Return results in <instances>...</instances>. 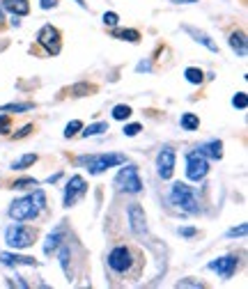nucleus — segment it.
<instances>
[{
	"mask_svg": "<svg viewBox=\"0 0 248 289\" xmlns=\"http://www.w3.org/2000/svg\"><path fill=\"white\" fill-rule=\"evenodd\" d=\"M3 7L12 12L14 16H26L30 14V3L28 0H3Z\"/></svg>",
	"mask_w": 248,
	"mask_h": 289,
	"instance_id": "17",
	"label": "nucleus"
},
{
	"mask_svg": "<svg viewBox=\"0 0 248 289\" xmlns=\"http://www.w3.org/2000/svg\"><path fill=\"white\" fill-rule=\"evenodd\" d=\"M184 30L188 32V35L193 37V39L197 41V44H202L205 48H209L211 53H218V46H216V41L211 39L209 35H205V32H200V30H195V28H191V25H184Z\"/></svg>",
	"mask_w": 248,
	"mask_h": 289,
	"instance_id": "16",
	"label": "nucleus"
},
{
	"mask_svg": "<svg viewBox=\"0 0 248 289\" xmlns=\"http://www.w3.org/2000/svg\"><path fill=\"white\" fill-rule=\"evenodd\" d=\"M32 108H35V103H30V101H26V103H5L0 108V113H26V110Z\"/></svg>",
	"mask_w": 248,
	"mask_h": 289,
	"instance_id": "25",
	"label": "nucleus"
},
{
	"mask_svg": "<svg viewBox=\"0 0 248 289\" xmlns=\"http://www.w3.org/2000/svg\"><path fill=\"white\" fill-rule=\"evenodd\" d=\"M64 237H67V220H60L58 227L53 229V232L46 237L44 241V255H51V252H55L60 246H62Z\"/></svg>",
	"mask_w": 248,
	"mask_h": 289,
	"instance_id": "13",
	"label": "nucleus"
},
{
	"mask_svg": "<svg viewBox=\"0 0 248 289\" xmlns=\"http://www.w3.org/2000/svg\"><path fill=\"white\" fill-rule=\"evenodd\" d=\"M239 266V259L234 255H225V257H218V259H211L209 264H207V269L214 271V273H218L223 280L232 278L234 271H237Z\"/></svg>",
	"mask_w": 248,
	"mask_h": 289,
	"instance_id": "12",
	"label": "nucleus"
},
{
	"mask_svg": "<svg viewBox=\"0 0 248 289\" xmlns=\"http://www.w3.org/2000/svg\"><path fill=\"white\" fill-rule=\"evenodd\" d=\"M73 3H78V5H81V7H83V9H87V3H85V0H73Z\"/></svg>",
	"mask_w": 248,
	"mask_h": 289,
	"instance_id": "42",
	"label": "nucleus"
},
{
	"mask_svg": "<svg viewBox=\"0 0 248 289\" xmlns=\"http://www.w3.org/2000/svg\"><path fill=\"white\" fill-rule=\"evenodd\" d=\"M177 287H205L200 280H179Z\"/></svg>",
	"mask_w": 248,
	"mask_h": 289,
	"instance_id": "35",
	"label": "nucleus"
},
{
	"mask_svg": "<svg viewBox=\"0 0 248 289\" xmlns=\"http://www.w3.org/2000/svg\"><path fill=\"white\" fill-rule=\"evenodd\" d=\"M37 239V232L28 225H21L16 220L14 225H9L5 229V241H7L9 248H16V250H23V248H30Z\"/></svg>",
	"mask_w": 248,
	"mask_h": 289,
	"instance_id": "3",
	"label": "nucleus"
},
{
	"mask_svg": "<svg viewBox=\"0 0 248 289\" xmlns=\"http://www.w3.org/2000/svg\"><path fill=\"white\" fill-rule=\"evenodd\" d=\"M58 5V0H39V7L41 9H53Z\"/></svg>",
	"mask_w": 248,
	"mask_h": 289,
	"instance_id": "37",
	"label": "nucleus"
},
{
	"mask_svg": "<svg viewBox=\"0 0 248 289\" xmlns=\"http://www.w3.org/2000/svg\"><path fill=\"white\" fill-rule=\"evenodd\" d=\"M175 159H177V154H175L172 147H163V149L156 154V172H159V177L163 179V181H168V179L172 177Z\"/></svg>",
	"mask_w": 248,
	"mask_h": 289,
	"instance_id": "9",
	"label": "nucleus"
},
{
	"mask_svg": "<svg viewBox=\"0 0 248 289\" xmlns=\"http://www.w3.org/2000/svg\"><path fill=\"white\" fill-rule=\"evenodd\" d=\"M232 106H234V108H239V110H246V106H248L246 92H237V94L232 96Z\"/></svg>",
	"mask_w": 248,
	"mask_h": 289,
	"instance_id": "30",
	"label": "nucleus"
},
{
	"mask_svg": "<svg viewBox=\"0 0 248 289\" xmlns=\"http://www.w3.org/2000/svg\"><path fill=\"white\" fill-rule=\"evenodd\" d=\"M87 193V183H85V179L81 177V174H73L71 179L67 181V186H64V197H62V204L67 206H73L78 200H81L83 195Z\"/></svg>",
	"mask_w": 248,
	"mask_h": 289,
	"instance_id": "8",
	"label": "nucleus"
},
{
	"mask_svg": "<svg viewBox=\"0 0 248 289\" xmlns=\"http://www.w3.org/2000/svg\"><path fill=\"white\" fill-rule=\"evenodd\" d=\"M78 163L85 165V170L90 174H101L106 172L108 168H117V165L127 163V156L124 154H85L78 156Z\"/></svg>",
	"mask_w": 248,
	"mask_h": 289,
	"instance_id": "1",
	"label": "nucleus"
},
{
	"mask_svg": "<svg viewBox=\"0 0 248 289\" xmlns=\"http://www.w3.org/2000/svg\"><path fill=\"white\" fill-rule=\"evenodd\" d=\"M0 264L5 266H37L35 257H28V255H16V252H0Z\"/></svg>",
	"mask_w": 248,
	"mask_h": 289,
	"instance_id": "14",
	"label": "nucleus"
},
{
	"mask_svg": "<svg viewBox=\"0 0 248 289\" xmlns=\"http://www.w3.org/2000/svg\"><path fill=\"white\" fill-rule=\"evenodd\" d=\"M60 177H62V172H55V174H51V177L46 179V181H48V183H55V181H58Z\"/></svg>",
	"mask_w": 248,
	"mask_h": 289,
	"instance_id": "40",
	"label": "nucleus"
},
{
	"mask_svg": "<svg viewBox=\"0 0 248 289\" xmlns=\"http://www.w3.org/2000/svg\"><path fill=\"white\" fill-rule=\"evenodd\" d=\"M184 78H186L191 85H200V83L205 81V73H202V69H197V67H186L184 69Z\"/></svg>",
	"mask_w": 248,
	"mask_h": 289,
	"instance_id": "21",
	"label": "nucleus"
},
{
	"mask_svg": "<svg viewBox=\"0 0 248 289\" xmlns=\"http://www.w3.org/2000/svg\"><path fill=\"white\" fill-rule=\"evenodd\" d=\"M5 21V16H3V9H0V23H3Z\"/></svg>",
	"mask_w": 248,
	"mask_h": 289,
	"instance_id": "43",
	"label": "nucleus"
},
{
	"mask_svg": "<svg viewBox=\"0 0 248 289\" xmlns=\"http://www.w3.org/2000/svg\"><path fill=\"white\" fill-rule=\"evenodd\" d=\"M108 266L115 273H127L131 269V250L127 246H117L110 250L108 255Z\"/></svg>",
	"mask_w": 248,
	"mask_h": 289,
	"instance_id": "10",
	"label": "nucleus"
},
{
	"mask_svg": "<svg viewBox=\"0 0 248 289\" xmlns=\"http://www.w3.org/2000/svg\"><path fill=\"white\" fill-rule=\"evenodd\" d=\"M115 188L117 191H124V193H140L142 191V179L138 174V168L136 165H124L117 174H115Z\"/></svg>",
	"mask_w": 248,
	"mask_h": 289,
	"instance_id": "4",
	"label": "nucleus"
},
{
	"mask_svg": "<svg viewBox=\"0 0 248 289\" xmlns=\"http://www.w3.org/2000/svg\"><path fill=\"white\" fill-rule=\"evenodd\" d=\"M177 234H179V237H195L197 229H195V227H179Z\"/></svg>",
	"mask_w": 248,
	"mask_h": 289,
	"instance_id": "36",
	"label": "nucleus"
},
{
	"mask_svg": "<svg viewBox=\"0 0 248 289\" xmlns=\"http://www.w3.org/2000/svg\"><path fill=\"white\" fill-rule=\"evenodd\" d=\"M101 21H104V25H108V28H115L119 23V16L115 12H106L104 16H101Z\"/></svg>",
	"mask_w": 248,
	"mask_h": 289,
	"instance_id": "32",
	"label": "nucleus"
},
{
	"mask_svg": "<svg viewBox=\"0 0 248 289\" xmlns=\"http://www.w3.org/2000/svg\"><path fill=\"white\" fill-rule=\"evenodd\" d=\"M14 188H32V186H39V181H37V179H32V177H23V179H16V181L12 183Z\"/></svg>",
	"mask_w": 248,
	"mask_h": 289,
	"instance_id": "29",
	"label": "nucleus"
},
{
	"mask_svg": "<svg viewBox=\"0 0 248 289\" xmlns=\"http://www.w3.org/2000/svg\"><path fill=\"white\" fill-rule=\"evenodd\" d=\"M131 113H133V110L129 108L127 103H117V106L113 108V119H117V122H124V119L131 117Z\"/></svg>",
	"mask_w": 248,
	"mask_h": 289,
	"instance_id": "26",
	"label": "nucleus"
},
{
	"mask_svg": "<svg viewBox=\"0 0 248 289\" xmlns=\"http://www.w3.org/2000/svg\"><path fill=\"white\" fill-rule=\"evenodd\" d=\"M9 131H12V122H9V115L3 113V115H0V133H3V136H9Z\"/></svg>",
	"mask_w": 248,
	"mask_h": 289,
	"instance_id": "33",
	"label": "nucleus"
},
{
	"mask_svg": "<svg viewBox=\"0 0 248 289\" xmlns=\"http://www.w3.org/2000/svg\"><path fill=\"white\" fill-rule=\"evenodd\" d=\"M179 124H182L184 131H195V128L200 126V119H197L195 113H184L182 117H179Z\"/></svg>",
	"mask_w": 248,
	"mask_h": 289,
	"instance_id": "19",
	"label": "nucleus"
},
{
	"mask_svg": "<svg viewBox=\"0 0 248 289\" xmlns=\"http://www.w3.org/2000/svg\"><path fill=\"white\" fill-rule=\"evenodd\" d=\"M30 131H32V126H30V124H28V126H23L21 131H18V133H16V136H14V138H23V136H28V133H30Z\"/></svg>",
	"mask_w": 248,
	"mask_h": 289,
	"instance_id": "39",
	"label": "nucleus"
},
{
	"mask_svg": "<svg viewBox=\"0 0 248 289\" xmlns=\"http://www.w3.org/2000/svg\"><path fill=\"white\" fill-rule=\"evenodd\" d=\"M246 232H248V225H246V223H241L239 227L228 229V237H246Z\"/></svg>",
	"mask_w": 248,
	"mask_h": 289,
	"instance_id": "34",
	"label": "nucleus"
},
{
	"mask_svg": "<svg viewBox=\"0 0 248 289\" xmlns=\"http://www.w3.org/2000/svg\"><path fill=\"white\" fill-rule=\"evenodd\" d=\"M30 200H32V206L37 209V214L46 209V193L41 188H35V193H30Z\"/></svg>",
	"mask_w": 248,
	"mask_h": 289,
	"instance_id": "23",
	"label": "nucleus"
},
{
	"mask_svg": "<svg viewBox=\"0 0 248 289\" xmlns=\"http://www.w3.org/2000/svg\"><path fill=\"white\" fill-rule=\"evenodd\" d=\"M37 44L44 46V50L48 55H58L60 48H62V41H60V30L53 28L51 23L41 25V30L37 32Z\"/></svg>",
	"mask_w": 248,
	"mask_h": 289,
	"instance_id": "6",
	"label": "nucleus"
},
{
	"mask_svg": "<svg viewBox=\"0 0 248 289\" xmlns=\"http://www.w3.org/2000/svg\"><path fill=\"white\" fill-rule=\"evenodd\" d=\"M175 5H193V3H197V0H172Z\"/></svg>",
	"mask_w": 248,
	"mask_h": 289,
	"instance_id": "41",
	"label": "nucleus"
},
{
	"mask_svg": "<svg viewBox=\"0 0 248 289\" xmlns=\"http://www.w3.org/2000/svg\"><path fill=\"white\" fill-rule=\"evenodd\" d=\"M113 37L124 39V41H131V44H138V41H140V32L131 30V28H127V30H113Z\"/></svg>",
	"mask_w": 248,
	"mask_h": 289,
	"instance_id": "22",
	"label": "nucleus"
},
{
	"mask_svg": "<svg viewBox=\"0 0 248 289\" xmlns=\"http://www.w3.org/2000/svg\"><path fill=\"white\" fill-rule=\"evenodd\" d=\"M197 149H200L202 154H205L207 159H211V161H220V159H223V142L216 140V138H211V140L202 142Z\"/></svg>",
	"mask_w": 248,
	"mask_h": 289,
	"instance_id": "15",
	"label": "nucleus"
},
{
	"mask_svg": "<svg viewBox=\"0 0 248 289\" xmlns=\"http://www.w3.org/2000/svg\"><path fill=\"white\" fill-rule=\"evenodd\" d=\"M142 131V126L138 122H133V124H124V128H122V133L127 138H133V136H138V133Z\"/></svg>",
	"mask_w": 248,
	"mask_h": 289,
	"instance_id": "31",
	"label": "nucleus"
},
{
	"mask_svg": "<svg viewBox=\"0 0 248 289\" xmlns=\"http://www.w3.org/2000/svg\"><path fill=\"white\" fill-rule=\"evenodd\" d=\"M104 131H108V122H96V124H90V126L81 128V136L92 138V136H101Z\"/></svg>",
	"mask_w": 248,
	"mask_h": 289,
	"instance_id": "20",
	"label": "nucleus"
},
{
	"mask_svg": "<svg viewBox=\"0 0 248 289\" xmlns=\"http://www.w3.org/2000/svg\"><path fill=\"white\" fill-rule=\"evenodd\" d=\"M230 46H232V50L239 55V58H246V32L241 30H234L232 35H230Z\"/></svg>",
	"mask_w": 248,
	"mask_h": 289,
	"instance_id": "18",
	"label": "nucleus"
},
{
	"mask_svg": "<svg viewBox=\"0 0 248 289\" xmlns=\"http://www.w3.org/2000/svg\"><path fill=\"white\" fill-rule=\"evenodd\" d=\"M60 266L71 280V273H69V246H60Z\"/></svg>",
	"mask_w": 248,
	"mask_h": 289,
	"instance_id": "28",
	"label": "nucleus"
},
{
	"mask_svg": "<svg viewBox=\"0 0 248 289\" xmlns=\"http://www.w3.org/2000/svg\"><path fill=\"white\" fill-rule=\"evenodd\" d=\"M209 172V159L200 149H193L186 154V177L191 181H202Z\"/></svg>",
	"mask_w": 248,
	"mask_h": 289,
	"instance_id": "5",
	"label": "nucleus"
},
{
	"mask_svg": "<svg viewBox=\"0 0 248 289\" xmlns=\"http://www.w3.org/2000/svg\"><path fill=\"white\" fill-rule=\"evenodd\" d=\"M35 163H37V154H23L21 159L12 163V170H26V168H30V165H35Z\"/></svg>",
	"mask_w": 248,
	"mask_h": 289,
	"instance_id": "24",
	"label": "nucleus"
},
{
	"mask_svg": "<svg viewBox=\"0 0 248 289\" xmlns=\"http://www.w3.org/2000/svg\"><path fill=\"white\" fill-rule=\"evenodd\" d=\"M81 128H83V122H81V119H71V122L64 126V138H73L76 133H81Z\"/></svg>",
	"mask_w": 248,
	"mask_h": 289,
	"instance_id": "27",
	"label": "nucleus"
},
{
	"mask_svg": "<svg viewBox=\"0 0 248 289\" xmlns=\"http://www.w3.org/2000/svg\"><path fill=\"white\" fill-rule=\"evenodd\" d=\"M150 69H152V62H150V60H147V62H140V64H138V67H136V71H150Z\"/></svg>",
	"mask_w": 248,
	"mask_h": 289,
	"instance_id": "38",
	"label": "nucleus"
},
{
	"mask_svg": "<svg viewBox=\"0 0 248 289\" xmlns=\"http://www.w3.org/2000/svg\"><path fill=\"white\" fill-rule=\"evenodd\" d=\"M7 214H9V218L18 220V223H23V220H35L37 216H39L37 214V209L32 206L30 195H23V197H18L16 202H12L9 209H7Z\"/></svg>",
	"mask_w": 248,
	"mask_h": 289,
	"instance_id": "7",
	"label": "nucleus"
},
{
	"mask_svg": "<svg viewBox=\"0 0 248 289\" xmlns=\"http://www.w3.org/2000/svg\"><path fill=\"white\" fill-rule=\"evenodd\" d=\"M129 227H131V232L136 237H145L147 234V216H145V209L138 202L129 204Z\"/></svg>",
	"mask_w": 248,
	"mask_h": 289,
	"instance_id": "11",
	"label": "nucleus"
},
{
	"mask_svg": "<svg viewBox=\"0 0 248 289\" xmlns=\"http://www.w3.org/2000/svg\"><path fill=\"white\" fill-rule=\"evenodd\" d=\"M170 202H172L175 206H179L184 214H197V211H200L197 193L182 181H175L172 186H170Z\"/></svg>",
	"mask_w": 248,
	"mask_h": 289,
	"instance_id": "2",
	"label": "nucleus"
}]
</instances>
